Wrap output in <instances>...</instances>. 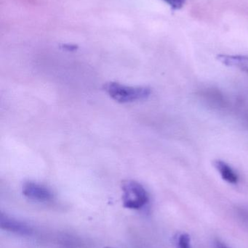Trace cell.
<instances>
[{"label":"cell","mask_w":248,"mask_h":248,"mask_svg":"<svg viewBox=\"0 0 248 248\" xmlns=\"http://www.w3.org/2000/svg\"><path fill=\"white\" fill-rule=\"evenodd\" d=\"M22 191L26 198L35 202H50L54 198L53 193L49 188L36 182H26L23 185Z\"/></svg>","instance_id":"3"},{"label":"cell","mask_w":248,"mask_h":248,"mask_svg":"<svg viewBox=\"0 0 248 248\" xmlns=\"http://www.w3.org/2000/svg\"><path fill=\"white\" fill-rule=\"evenodd\" d=\"M177 248H192L189 234H182L179 235L177 240Z\"/></svg>","instance_id":"7"},{"label":"cell","mask_w":248,"mask_h":248,"mask_svg":"<svg viewBox=\"0 0 248 248\" xmlns=\"http://www.w3.org/2000/svg\"><path fill=\"white\" fill-rule=\"evenodd\" d=\"M217 59L221 63L231 68H238L248 74V57L244 55H218Z\"/></svg>","instance_id":"5"},{"label":"cell","mask_w":248,"mask_h":248,"mask_svg":"<svg viewBox=\"0 0 248 248\" xmlns=\"http://www.w3.org/2000/svg\"><path fill=\"white\" fill-rule=\"evenodd\" d=\"M215 248H229L227 247V246H226L224 244V243H221V242L218 241V240H217V241H215Z\"/></svg>","instance_id":"9"},{"label":"cell","mask_w":248,"mask_h":248,"mask_svg":"<svg viewBox=\"0 0 248 248\" xmlns=\"http://www.w3.org/2000/svg\"><path fill=\"white\" fill-rule=\"evenodd\" d=\"M173 10H179L182 8L186 3V0H164Z\"/></svg>","instance_id":"8"},{"label":"cell","mask_w":248,"mask_h":248,"mask_svg":"<svg viewBox=\"0 0 248 248\" xmlns=\"http://www.w3.org/2000/svg\"><path fill=\"white\" fill-rule=\"evenodd\" d=\"M122 203L125 208L139 210L149 202V194L142 185L136 181L127 180L122 182Z\"/></svg>","instance_id":"2"},{"label":"cell","mask_w":248,"mask_h":248,"mask_svg":"<svg viewBox=\"0 0 248 248\" xmlns=\"http://www.w3.org/2000/svg\"><path fill=\"white\" fill-rule=\"evenodd\" d=\"M214 166L224 181L230 184H237L238 182V175L230 165L222 160H215Z\"/></svg>","instance_id":"6"},{"label":"cell","mask_w":248,"mask_h":248,"mask_svg":"<svg viewBox=\"0 0 248 248\" xmlns=\"http://www.w3.org/2000/svg\"><path fill=\"white\" fill-rule=\"evenodd\" d=\"M103 88L114 100L120 103L146 100L151 93L148 87H131L116 82L106 83Z\"/></svg>","instance_id":"1"},{"label":"cell","mask_w":248,"mask_h":248,"mask_svg":"<svg viewBox=\"0 0 248 248\" xmlns=\"http://www.w3.org/2000/svg\"><path fill=\"white\" fill-rule=\"evenodd\" d=\"M0 227L5 231L19 235L29 236L33 233V230L29 224L4 214H1Z\"/></svg>","instance_id":"4"},{"label":"cell","mask_w":248,"mask_h":248,"mask_svg":"<svg viewBox=\"0 0 248 248\" xmlns=\"http://www.w3.org/2000/svg\"></svg>","instance_id":"10"}]
</instances>
